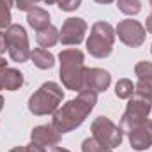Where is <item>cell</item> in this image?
Here are the masks:
<instances>
[{"label":"cell","instance_id":"obj_25","mask_svg":"<svg viewBox=\"0 0 152 152\" xmlns=\"http://www.w3.org/2000/svg\"><path fill=\"white\" fill-rule=\"evenodd\" d=\"M27 152H46V149L37 142H30V145H27Z\"/></svg>","mask_w":152,"mask_h":152},{"label":"cell","instance_id":"obj_18","mask_svg":"<svg viewBox=\"0 0 152 152\" xmlns=\"http://www.w3.org/2000/svg\"><path fill=\"white\" fill-rule=\"evenodd\" d=\"M118 11H122L127 16H134L142 11V2L140 0H117Z\"/></svg>","mask_w":152,"mask_h":152},{"label":"cell","instance_id":"obj_12","mask_svg":"<svg viewBox=\"0 0 152 152\" xmlns=\"http://www.w3.org/2000/svg\"><path fill=\"white\" fill-rule=\"evenodd\" d=\"M30 138H32V142L41 143L42 147H57L58 142L62 140V134L53 126H37L32 129Z\"/></svg>","mask_w":152,"mask_h":152},{"label":"cell","instance_id":"obj_28","mask_svg":"<svg viewBox=\"0 0 152 152\" xmlns=\"http://www.w3.org/2000/svg\"><path fill=\"white\" fill-rule=\"evenodd\" d=\"M11 152H27V147H14Z\"/></svg>","mask_w":152,"mask_h":152},{"label":"cell","instance_id":"obj_20","mask_svg":"<svg viewBox=\"0 0 152 152\" xmlns=\"http://www.w3.org/2000/svg\"><path fill=\"white\" fill-rule=\"evenodd\" d=\"M81 152H112V149L104 147L101 142H97L94 136H90V138L83 140V143H81Z\"/></svg>","mask_w":152,"mask_h":152},{"label":"cell","instance_id":"obj_3","mask_svg":"<svg viewBox=\"0 0 152 152\" xmlns=\"http://www.w3.org/2000/svg\"><path fill=\"white\" fill-rule=\"evenodd\" d=\"M64 99V90L55 81H46L28 99V110L34 115H48L55 113L58 104Z\"/></svg>","mask_w":152,"mask_h":152},{"label":"cell","instance_id":"obj_1","mask_svg":"<svg viewBox=\"0 0 152 152\" xmlns=\"http://www.w3.org/2000/svg\"><path fill=\"white\" fill-rule=\"evenodd\" d=\"M96 103H97V94L96 92L81 90L76 99L67 101L62 108H57V112L53 113L51 126L60 134L73 131V129H76L78 126H81L85 122L88 113L94 110Z\"/></svg>","mask_w":152,"mask_h":152},{"label":"cell","instance_id":"obj_24","mask_svg":"<svg viewBox=\"0 0 152 152\" xmlns=\"http://www.w3.org/2000/svg\"><path fill=\"white\" fill-rule=\"evenodd\" d=\"M36 4H37V0H16V7L20 9V11H30V9H34L36 7Z\"/></svg>","mask_w":152,"mask_h":152},{"label":"cell","instance_id":"obj_26","mask_svg":"<svg viewBox=\"0 0 152 152\" xmlns=\"http://www.w3.org/2000/svg\"><path fill=\"white\" fill-rule=\"evenodd\" d=\"M5 50H7V42H5V34H4V32L0 30V57H4Z\"/></svg>","mask_w":152,"mask_h":152},{"label":"cell","instance_id":"obj_5","mask_svg":"<svg viewBox=\"0 0 152 152\" xmlns=\"http://www.w3.org/2000/svg\"><path fill=\"white\" fill-rule=\"evenodd\" d=\"M5 42H7V51L9 57L14 62H27L30 58V46H28V37L27 32L21 25H11L5 32Z\"/></svg>","mask_w":152,"mask_h":152},{"label":"cell","instance_id":"obj_33","mask_svg":"<svg viewBox=\"0 0 152 152\" xmlns=\"http://www.w3.org/2000/svg\"><path fill=\"white\" fill-rule=\"evenodd\" d=\"M2 110H4V97L0 96V112H2Z\"/></svg>","mask_w":152,"mask_h":152},{"label":"cell","instance_id":"obj_32","mask_svg":"<svg viewBox=\"0 0 152 152\" xmlns=\"http://www.w3.org/2000/svg\"><path fill=\"white\" fill-rule=\"evenodd\" d=\"M97 4H110V2H113V0H96Z\"/></svg>","mask_w":152,"mask_h":152},{"label":"cell","instance_id":"obj_16","mask_svg":"<svg viewBox=\"0 0 152 152\" xmlns=\"http://www.w3.org/2000/svg\"><path fill=\"white\" fill-rule=\"evenodd\" d=\"M2 81H4V88L5 90H18L23 85V75L18 69L7 67L2 75Z\"/></svg>","mask_w":152,"mask_h":152},{"label":"cell","instance_id":"obj_27","mask_svg":"<svg viewBox=\"0 0 152 152\" xmlns=\"http://www.w3.org/2000/svg\"><path fill=\"white\" fill-rule=\"evenodd\" d=\"M145 30H149L152 34V14H149L147 16V21H145Z\"/></svg>","mask_w":152,"mask_h":152},{"label":"cell","instance_id":"obj_21","mask_svg":"<svg viewBox=\"0 0 152 152\" xmlns=\"http://www.w3.org/2000/svg\"><path fill=\"white\" fill-rule=\"evenodd\" d=\"M134 73L138 76V80L152 78V62H138L134 66Z\"/></svg>","mask_w":152,"mask_h":152},{"label":"cell","instance_id":"obj_6","mask_svg":"<svg viewBox=\"0 0 152 152\" xmlns=\"http://www.w3.org/2000/svg\"><path fill=\"white\" fill-rule=\"evenodd\" d=\"M152 110L151 99H145V97H140V96H133L129 97V103H127V108L120 118V129L124 133H129L134 126H138L140 122L147 120V117Z\"/></svg>","mask_w":152,"mask_h":152},{"label":"cell","instance_id":"obj_34","mask_svg":"<svg viewBox=\"0 0 152 152\" xmlns=\"http://www.w3.org/2000/svg\"><path fill=\"white\" fill-rule=\"evenodd\" d=\"M149 2H151V7H152V0H149Z\"/></svg>","mask_w":152,"mask_h":152},{"label":"cell","instance_id":"obj_22","mask_svg":"<svg viewBox=\"0 0 152 152\" xmlns=\"http://www.w3.org/2000/svg\"><path fill=\"white\" fill-rule=\"evenodd\" d=\"M11 7H7L0 0V30H7L11 27Z\"/></svg>","mask_w":152,"mask_h":152},{"label":"cell","instance_id":"obj_13","mask_svg":"<svg viewBox=\"0 0 152 152\" xmlns=\"http://www.w3.org/2000/svg\"><path fill=\"white\" fill-rule=\"evenodd\" d=\"M58 39H60V32L53 25H48V27L41 28L36 34V41H37V44L41 48H51L58 42Z\"/></svg>","mask_w":152,"mask_h":152},{"label":"cell","instance_id":"obj_2","mask_svg":"<svg viewBox=\"0 0 152 152\" xmlns=\"http://www.w3.org/2000/svg\"><path fill=\"white\" fill-rule=\"evenodd\" d=\"M60 60V80L62 85L69 90H83V75H85V57L83 51L69 48L62 50L58 55Z\"/></svg>","mask_w":152,"mask_h":152},{"label":"cell","instance_id":"obj_9","mask_svg":"<svg viewBox=\"0 0 152 152\" xmlns=\"http://www.w3.org/2000/svg\"><path fill=\"white\" fill-rule=\"evenodd\" d=\"M87 28H88V25L83 18H67L62 25L58 41L66 46H78L85 37Z\"/></svg>","mask_w":152,"mask_h":152},{"label":"cell","instance_id":"obj_11","mask_svg":"<svg viewBox=\"0 0 152 152\" xmlns=\"http://www.w3.org/2000/svg\"><path fill=\"white\" fill-rule=\"evenodd\" d=\"M129 143L134 151H145L152 145V120H143L129 133Z\"/></svg>","mask_w":152,"mask_h":152},{"label":"cell","instance_id":"obj_35","mask_svg":"<svg viewBox=\"0 0 152 152\" xmlns=\"http://www.w3.org/2000/svg\"><path fill=\"white\" fill-rule=\"evenodd\" d=\"M151 51H152V48H151Z\"/></svg>","mask_w":152,"mask_h":152},{"label":"cell","instance_id":"obj_30","mask_svg":"<svg viewBox=\"0 0 152 152\" xmlns=\"http://www.w3.org/2000/svg\"><path fill=\"white\" fill-rule=\"evenodd\" d=\"M5 69H0V90H4V81H2V75H4Z\"/></svg>","mask_w":152,"mask_h":152},{"label":"cell","instance_id":"obj_15","mask_svg":"<svg viewBox=\"0 0 152 152\" xmlns=\"http://www.w3.org/2000/svg\"><path fill=\"white\" fill-rule=\"evenodd\" d=\"M30 58L34 62V66L39 69H51L55 64V57L46 50V48H36L30 53Z\"/></svg>","mask_w":152,"mask_h":152},{"label":"cell","instance_id":"obj_23","mask_svg":"<svg viewBox=\"0 0 152 152\" xmlns=\"http://www.w3.org/2000/svg\"><path fill=\"white\" fill-rule=\"evenodd\" d=\"M57 4H58V9L69 12V11H76L81 5V0H57Z\"/></svg>","mask_w":152,"mask_h":152},{"label":"cell","instance_id":"obj_29","mask_svg":"<svg viewBox=\"0 0 152 152\" xmlns=\"http://www.w3.org/2000/svg\"><path fill=\"white\" fill-rule=\"evenodd\" d=\"M51 152H71V151H67V149H62V147H53V151Z\"/></svg>","mask_w":152,"mask_h":152},{"label":"cell","instance_id":"obj_14","mask_svg":"<svg viewBox=\"0 0 152 152\" xmlns=\"http://www.w3.org/2000/svg\"><path fill=\"white\" fill-rule=\"evenodd\" d=\"M27 21H28V25L32 28L41 30V28H44V27L50 25V12L46 9H42V7H34V9L28 11Z\"/></svg>","mask_w":152,"mask_h":152},{"label":"cell","instance_id":"obj_10","mask_svg":"<svg viewBox=\"0 0 152 152\" xmlns=\"http://www.w3.org/2000/svg\"><path fill=\"white\" fill-rule=\"evenodd\" d=\"M112 83V76L108 71L99 69V67H85L83 75V90H92V92H104Z\"/></svg>","mask_w":152,"mask_h":152},{"label":"cell","instance_id":"obj_31","mask_svg":"<svg viewBox=\"0 0 152 152\" xmlns=\"http://www.w3.org/2000/svg\"><path fill=\"white\" fill-rule=\"evenodd\" d=\"M37 2H44V4H48V5H50V4H57V0H37Z\"/></svg>","mask_w":152,"mask_h":152},{"label":"cell","instance_id":"obj_17","mask_svg":"<svg viewBox=\"0 0 152 152\" xmlns=\"http://www.w3.org/2000/svg\"><path fill=\"white\" fill-rule=\"evenodd\" d=\"M115 94H117L118 99H129V97H133V94H134V85H133V81L127 80V78L118 80L117 85H115Z\"/></svg>","mask_w":152,"mask_h":152},{"label":"cell","instance_id":"obj_19","mask_svg":"<svg viewBox=\"0 0 152 152\" xmlns=\"http://www.w3.org/2000/svg\"><path fill=\"white\" fill-rule=\"evenodd\" d=\"M134 96L152 99V78L147 80H138V83L134 85Z\"/></svg>","mask_w":152,"mask_h":152},{"label":"cell","instance_id":"obj_8","mask_svg":"<svg viewBox=\"0 0 152 152\" xmlns=\"http://www.w3.org/2000/svg\"><path fill=\"white\" fill-rule=\"evenodd\" d=\"M115 34L118 36V39L126 44V46H131V48H138L145 42L147 37V30L145 27L136 21V20H122L117 28H115Z\"/></svg>","mask_w":152,"mask_h":152},{"label":"cell","instance_id":"obj_4","mask_svg":"<svg viewBox=\"0 0 152 152\" xmlns=\"http://www.w3.org/2000/svg\"><path fill=\"white\" fill-rule=\"evenodd\" d=\"M115 28L108 21H97L90 28V36L87 39V50L96 58H104L113 51Z\"/></svg>","mask_w":152,"mask_h":152},{"label":"cell","instance_id":"obj_7","mask_svg":"<svg viewBox=\"0 0 152 152\" xmlns=\"http://www.w3.org/2000/svg\"><path fill=\"white\" fill-rule=\"evenodd\" d=\"M122 133L120 126H115L108 117H97L92 122V136L108 149H115L122 143Z\"/></svg>","mask_w":152,"mask_h":152}]
</instances>
